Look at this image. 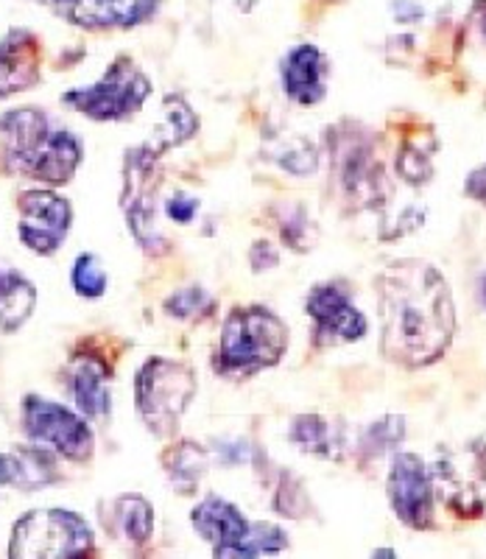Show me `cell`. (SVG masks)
<instances>
[{"label": "cell", "mask_w": 486, "mask_h": 559, "mask_svg": "<svg viewBox=\"0 0 486 559\" xmlns=\"http://www.w3.org/2000/svg\"><path fill=\"white\" fill-rule=\"evenodd\" d=\"M380 353L403 367L444 356L455 333L448 280L425 261H398L378 277Z\"/></svg>", "instance_id": "1"}, {"label": "cell", "mask_w": 486, "mask_h": 559, "mask_svg": "<svg viewBox=\"0 0 486 559\" xmlns=\"http://www.w3.org/2000/svg\"><path fill=\"white\" fill-rule=\"evenodd\" d=\"M0 157L12 174L62 188L76 177L84 146L39 107H20L0 115Z\"/></svg>", "instance_id": "2"}, {"label": "cell", "mask_w": 486, "mask_h": 559, "mask_svg": "<svg viewBox=\"0 0 486 559\" xmlns=\"http://www.w3.org/2000/svg\"><path fill=\"white\" fill-rule=\"evenodd\" d=\"M288 349V328L263 306L233 308L224 319L218 342V369L224 376L247 378L277 367Z\"/></svg>", "instance_id": "3"}, {"label": "cell", "mask_w": 486, "mask_h": 559, "mask_svg": "<svg viewBox=\"0 0 486 559\" xmlns=\"http://www.w3.org/2000/svg\"><path fill=\"white\" fill-rule=\"evenodd\" d=\"M193 397L197 376L188 364L174 358L152 356L134 376V406L143 426L154 437H168L177 431Z\"/></svg>", "instance_id": "4"}, {"label": "cell", "mask_w": 486, "mask_h": 559, "mask_svg": "<svg viewBox=\"0 0 486 559\" xmlns=\"http://www.w3.org/2000/svg\"><path fill=\"white\" fill-rule=\"evenodd\" d=\"M152 79L145 76L140 64L129 57H118L109 62L104 76L87 87L68 90L62 104L82 112L84 118L98 123L129 121L143 109V104L152 96Z\"/></svg>", "instance_id": "5"}, {"label": "cell", "mask_w": 486, "mask_h": 559, "mask_svg": "<svg viewBox=\"0 0 486 559\" xmlns=\"http://www.w3.org/2000/svg\"><path fill=\"white\" fill-rule=\"evenodd\" d=\"M159 154L152 143L134 146L123 159V193H120V207L127 216L129 233L134 241L149 254L165 252L163 229H159Z\"/></svg>", "instance_id": "6"}, {"label": "cell", "mask_w": 486, "mask_h": 559, "mask_svg": "<svg viewBox=\"0 0 486 559\" xmlns=\"http://www.w3.org/2000/svg\"><path fill=\"white\" fill-rule=\"evenodd\" d=\"M93 551V528L68 509H34L12 528V559H62Z\"/></svg>", "instance_id": "7"}, {"label": "cell", "mask_w": 486, "mask_h": 559, "mask_svg": "<svg viewBox=\"0 0 486 559\" xmlns=\"http://www.w3.org/2000/svg\"><path fill=\"white\" fill-rule=\"evenodd\" d=\"M20 419H23V433L34 445L48 448L70 462H87L93 456V428H90V419L76 408H68L39 394H26Z\"/></svg>", "instance_id": "8"}, {"label": "cell", "mask_w": 486, "mask_h": 559, "mask_svg": "<svg viewBox=\"0 0 486 559\" xmlns=\"http://www.w3.org/2000/svg\"><path fill=\"white\" fill-rule=\"evenodd\" d=\"M17 236L39 258L59 252L73 227V207L54 188H32L17 197Z\"/></svg>", "instance_id": "9"}, {"label": "cell", "mask_w": 486, "mask_h": 559, "mask_svg": "<svg viewBox=\"0 0 486 559\" xmlns=\"http://www.w3.org/2000/svg\"><path fill=\"white\" fill-rule=\"evenodd\" d=\"M430 476L448 507L467 518L478 515L486 503V445L473 442L453 453H442Z\"/></svg>", "instance_id": "10"}, {"label": "cell", "mask_w": 486, "mask_h": 559, "mask_svg": "<svg viewBox=\"0 0 486 559\" xmlns=\"http://www.w3.org/2000/svg\"><path fill=\"white\" fill-rule=\"evenodd\" d=\"M305 313L313 324V342L322 347L353 344L369 331L367 317L353 302V292H347L342 283H322L310 288L305 299Z\"/></svg>", "instance_id": "11"}, {"label": "cell", "mask_w": 486, "mask_h": 559, "mask_svg": "<svg viewBox=\"0 0 486 559\" xmlns=\"http://www.w3.org/2000/svg\"><path fill=\"white\" fill-rule=\"evenodd\" d=\"M386 492L400 523L408 528H428L434 523V476L417 453H394Z\"/></svg>", "instance_id": "12"}, {"label": "cell", "mask_w": 486, "mask_h": 559, "mask_svg": "<svg viewBox=\"0 0 486 559\" xmlns=\"http://www.w3.org/2000/svg\"><path fill=\"white\" fill-rule=\"evenodd\" d=\"M62 20L87 32H123L143 26L163 0H43Z\"/></svg>", "instance_id": "13"}, {"label": "cell", "mask_w": 486, "mask_h": 559, "mask_svg": "<svg viewBox=\"0 0 486 559\" xmlns=\"http://www.w3.org/2000/svg\"><path fill=\"white\" fill-rule=\"evenodd\" d=\"M190 523L197 534L213 548L215 557H238L240 543L247 540L252 521H249L233 501L222 496H208L190 512Z\"/></svg>", "instance_id": "14"}, {"label": "cell", "mask_w": 486, "mask_h": 559, "mask_svg": "<svg viewBox=\"0 0 486 559\" xmlns=\"http://www.w3.org/2000/svg\"><path fill=\"white\" fill-rule=\"evenodd\" d=\"M280 76H283V90L291 102L299 107H313L328 96L330 62L322 48L299 43L285 53Z\"/></svg>", "instance_id": "15"}, {"label": "cell", "mask_w": 486, "mask_h": 559, "mask_svg": "<svg viewBox=\"0 0 486 559\" xmlns=\"http://www.w3.org/2000/svg\"><path fill=\"white\" fill-rule=\"evenodd\" d=\"M43 76V45L26 28H12L0 39V98L32 90Z\"/></svg>", "instance_id": "16"}, {"label": "cell", "mask_w": 486, "mask_h": 559, "mask_svg": "<svg viewBox=\"0 0 486 559\" xmlns=\"http://www.w3.org/2000/svg\"><path fill=\"white\" fill-rule=\"evenodd\" d=\"M68 392L76 412L87 419H104L112 412L109 367L95 356H76L68 367Z\"/></svg>", "instance_id": "17"}, {"label": "cell", "mask_w": 486, "mask_h": 559, "mask_svg": "<svg viewBox=\"0 0 486 559\" xmlns=\"http://www.w3.org/2000/svg\"><path fill=\"white\" fill-rule=\"evenodd\" d=\"M59 481L57 453L48 448H17V451L0 453V487H12L20 492L51 487Z\"/></svg>", "instance_id": "18"}, {"label": "cell", "mask_w": 486, "mask_h": 559, "mask_svg": "<svg viewBox=\"0 0 486 559\" xmlns=\"http://www.w3.org/2000/svg\"><path fill=\"white\" fill-rule=\"evenodd\" d=\"M37 308V286L9 263H0V331L14 333Z\"/></svg>", "instance_id": "19"}, {"label": "cell", "mask_w": 486, "mask_h": 559, "mask_svg": "<svg viewBox=\"0 0 486 559\" xmlns=\"http://www.w3.org/2000/svg\"><path fill=\"white\" fill-rule=\"evenodd\" d=\"M112 528L120 534V540L143 546L154 534V507L143 496H120L112 501Z\"/></svg>", "instance_id": "20"}, {"label": "cell", "mask_w": 486, "mask_h": 559, "mask_svg": "<svg viewBox=\"0 0 486 559\" xmlns=\"http://www.w3.org/2000/svg\"><path fill=\"white\" fill-rule=\"evenodd\" d=\"M199 118L197 112L190 109V104L182 96H165L163 102V123H159L154 140H149L157 152H168V148L179 146L185 140H190L197 134Z\"/></svg>", "instance_id": "21"}, {"label": "cell", "mask_w": 486, "mask_h": 559, "mask_svg": "<svg viewBox=\"0 0 486 559\" xmlns=\"http://www.w3.org/2000/svg\"><path fill=\"white\" fill-rule=\"evenodd\" d=\"M163 467L165 476L174 481V487L190 492V489H197V484L208 473V453L197 442H179V445H171L163 453Z\"/></svg>", "instance_id": "22"}, {"label": "cell", "mask_w": 486, "mask_h": 559, "mask_svg": "<svg viewBox=\"0 0 486 559\" xmlns=\"http://www.w3.org/2000/svg\"><path fill=\"white\" fill-rule=\"evenodd\" d=\"M288 439L299 451L310 453V456H330L335 445L333 428L319 414H299V417L291 419Z\"/></svg>", "instance_id": "23"}, {"label": "cell", "mask_w": 486, "mask_h": 559, "mask_svg": "<svg viewBox=\"0 0 486 559\" xmlns=\"http://www.w3.org/2000/svg\"><path fill=\"white\" fill-rule=\"evenodd\" d=\"M70 283H73V292L84 299H98L107 294L109 274L104 269L102 258L93 252H82L73 263V272H70Z\"/></svg>", "instance_id": "24"}, {"label": "cell", "mask_w": 486, "mask_h": 559, "mask_svg": "<svg viewBox=\"0 0 486 559\" xmlns=\"http://www.w3.org/2000/svg\"><path fill=\"white\" fill-rule=\"evenodd\" d=\"M215 308V299L208 288L202 286H188L174 292L171 297L165 299V313L179 322H197L204 319Z\"/></svg>", "instance_id": "25"}, {"label": "cell", "mask_w": 486, "mask_h": 559, "mask_svg": "<svg viewBox=\"0 0 486 559\" xmlns=\"http://www.w3.org/2000/svg\"><path fill=\"white\" fill-rule=\"evenodd\" d=\"M288 548V540H285V532L274 523L265 521H252V528H249L247 540L240 543L238 557H260V554H277Z\"/></svg>", "instance_id": "26"}, {"label": "cell", "mask_w": 486, "mask_h": 559, "mask_svg": "<svg viewBox=\"0 0 486 559\" xmlns=\"http://www.w3.org/2000/svg\"><path fill=\"white\" fill-rule=\"evenodd\" d=\"M403 433H405L403 417L378 419V423H372V426L367 428V433H364V445H360V451L372 453V456L392 451L400 439H403Z\"/></svg>", "instance_id": "27"}, {"label": "cell", "mask_w": 486, "mask_h": 559, "mask_svg": "<svg viewBox=\"0 0 486 559\" xmlns=\"http://www.w3.org/2000/svg\"><path fill=\"white\" fill-rule=\"evenodd\" d=\"M165 213H168V218H171V222L190 224L199 213V199L188 197V193H182V191L174 193V197L165 202Z\"/></svg>", "instance_id": "28"}, {"label": "cell", "mask_w": 486, "mask_h": 559, "mask_svg": "<svg viewBox=\"0 0 486 559\" xmlns=\"http://www.w3.org/2000/svg\"><path fill=\"white\" fill-rule=\"evenodd\" d=\"M249 263L254 266V272H269V269L280 263L277 247L269 241H258L252 247V252H249Z\"/></svg>", "instance_id": "29"}, {"label": "cell", "mask_w": 486, "mask_h": 559, "mask_svg": "<svg viewBox=\"0 0 486 559\" xmlns=\"http://www.w3.org/2000/svg\"><path fill=\"white\" fill-rule=\"evenodd\" d=\"M467 191L473 193V197H478L481 202H486V168H481L478 174H473V177H470Z\"/></svg>", "instance_id": "30"}, {"label": "cell", "mask_w": 486, "mask_h": 559, "mask_svg": "<svg viewBox=\"0 0 486 559\" xmlns=\"http://www.w3.org/2000/svg\"><path fill=\"white\" fill-rule=\"evenodd\" d=\"M478 297H481V306H484V311H486V274H484V277H481V286H478Z\"/></svg>", "instance_id": "31"}]
</instances>
